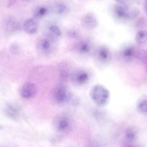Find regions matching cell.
Returning <instances> with one entry per match:
<instances>
[{"mask_svg":"<svg viewBox=\"0 0 147 147\" xmlns=\"http://www.w3.org/2000/svg\"><path fill=\"white\" fill-rule=\"evenodd\" d=\"M90 95L93 101L97 105L102 107L108 103L110 93L105 87L101 84H97L92 88Z\"/></svg>","mask_w":147,"mask_h":147,"instance_id":"obj_1","label":"cell"},{"mask_svg":"<svg viewBox=\"0 0 147 147\" xmlns=\"http://www.w3.org/2000/svg\"><path fill=\"white\" fill-rule=\"evenodd\" d=\"M93 55L96 65L101 68L107 65L112 59L110 50L105 46L101 45L97 47L93 51Z\"/></svg>","mask_w":147,"mask_h":147,"instance_id":"obj_2","label":"cell"},{"mask_svg":"<svg viewBox=\"0 0 147 147\" xmlns=\"http://www.w3.org/2000/svg\"><path fill=\"white\" fill-rule=\"evenodd\" d=\"M119 55L122 59L127 62L131 61L134 58L144 62L146 61V53L145 51L134 47H125L120 51Z\"/></svg>","mask_w":147,"mask_h":147,"instance_id":"obj_3","label":"cell"},{"mask_svg":"<svg viewBox=\"0 0 147 147\" xmlns=\"http://www.w3.org/2000/svg\"><path fill=\"white\" fill-rule=\"evenodd\" d=\"M114 9L116 15L120 19H133L136 18L139 14L137 9L131 8L122 3L115 5Z\"/></svg>","mask_w":147,"mask_h":147,"instance_id":"obj_4","label":"cell"},{"mask_svg":"<svg viewBox=\"0 0 147 147\" xmlns=\"http://www.w3.org/2000/svg\"><path fill=\"white\" fill-rule=\"evenodd\" d=\"M81 23L82 26L88 30L93 29L98 25L96 18L90 14H88L83 16L82 18Z\"/></svg>","mask_w":147,"mask_h":147,"instance_id":"obj_5","label":"cell"},{"mask_svg":"<svg viewBox=\"0 0 147 147\" xmlns=\"http://www.w3.org/2000/svg\"><path fill=\"white\" fill-rule=\"evenodd\" d=\"M37 91V88L35 85L31 83H27L22 87L20 94L23 97L28 98L34 96Z\"/></svg>","mask_w":147,"mask_h":147,"instance_id":"obj_6","label":"cell"},{"mask_svg":"<svg viewBox=\"0 0 147 147\" xmlns=\"http://www.w3.org/2000/svg\"><path fill=\"white\" fill-rule=\"evenodd\" d=\"M23 27L26 32L30 34L36 33L38 29L37 23L34 19L31 18L27 19L25 21Z\"/></svg>","mask_w":147,"mask_h":147,"instance_id":"obj_7","label":"cell"},{"mask_svg":"<svg viewBox=\"0 0 147 147\" xmlns=\"http://www.w3.org/2000/svg\"><path fill=\"white\" fill-rule=\"evenodd\" d=\"M147 33L146 30H140L136 33L135 37V41L136 45L139 47L146 46Z\"/></svg>","mask_w":147,"mask_h":147,"instance_id":"obj_8","label":"cell"},{"mask_svg":"<svg viewBox=\"0 0 147 147\" xmlns=\"http://www.w3.org/2000/svg\"><path fill=\"white\" fill-rule=\"evenodd\" d=\"M55 97L58 101L61 102L69 100L71 95L70 94H68L66 93L64 88H61L57 90Z\"/></svg>","mask_w":147,"mask_h":147,"instance_id":"obj_9","label":"cell"},{"mask_svg":"<svg viewBox=\"0 0 147 147\" xmlns=\"http://www.w3.org/2000/svg\"><path fill=\"white\" fill-rule=\"evenodd\" d=\"M137 132L136 129L134 127H130L126 131L125 134V138L126 141L131 143L133 142L136 138Z\"/></svg>","mask_w":147,"mask_h":147,"instance_id":"obj_10","label":"cell"},{"mask_svg":"<svg viewBox=\"0 0 147 147\" xmlns=\"http://www.w3.org/2000/svg\"><path fill=\"white\" fill-rule=\"evenodd\" d=\"M138 110L143 114L146 113L147 97L146 96H143L140 97L138 100L137 105Z\"/></svg>","mask_w":147,"mask_h":147,"instance_id":"obj_11","label":"cell"},{"mask_svg":"<svg viewBox=\"0 0 147 147\" xmlns=\"http://www.w3.org/2000/svg\"><path fill=\"white\" fill-rule=\"evenodd\" d=\"M5 112L6 115L12 119H16L19 117V114L18 110L11 105H8L7 106Z\"/></svg>","mask_w":147,"mask_h":147,"instance_id":"obj_12","label":"cell"},{"mask_svg":"<svg viewBox=\"0 0 147 147\" xmlns=\"http://www.w3.org/2000/svg\"><path fill=\"white\" fill-rule=\"evenodd\" d=\"M89 77L90 75L88 72L83 71L78 74L76 79L79 84H82L86 83L88 81Z\"/></svg>","mask_w":147,"mask_h":147,"instance_id":"obj_13","label":"cell"},{"mask_svg":"<svg viewBox=\"0 0 147 147\" xmlns=\"http://www.w3.org/2000/svg\"><path fill=\"white\" fill-rule=\"evenodd\" d=\"M79 49L82 53L89 54L91 50V46L88 42H82L80 44Z\"/></svg>","mask_w":147,"mask_h":147,"instance_id":"obj_14","label":"cell"},{"mask_svg":"<svg viewBox=\"0 0 147 147\" xmlns=\"http://www.w3.org/2000/svg\"><path fill=\"white\" fill-rule=\"evenodd\" d=\"M68 123L65 119H62L59 122L58 128L59 130H63L66 128L68 126Z\"/></svg>","mask_w":147,"mask_h":147,"instance_id":"obj_15","label":"cell"},{"mask_svg":"<svg viewBox=\"0 0 147 147\" xmlns=\"http://www.w3.org/2000/svg\"><path fill=\"white\" fill-rule=\"evenodd\" d=\"M10 52L13 54L17 55L19 53L20 49L19 46L16 44L12 45L10 47Z\"/></svg>","mask_w":147,"mask_h":147,"instance_id":"obj_16","label":"cell"},{"mask_svg":"<svg viewBox=\"0 0 147 147\" xmlns=\"http://www.w3.org/2000/svg\"><path fill=\"white\" fill-rule=\"evenodd\" d=\"M49 30L57 36H60L61 34V32L59 28L55 26H51L49 28Z\"/></svg>","mask_w":147,"mask_h":147,"instance_id":"obj_17","label":"cell"},{"mask_svg":"<svg viewBox=\"0 0 147 147\" xmlns=\"http://www.w3.org/2000/svg\"><path fill=\"white\" fill-rule=\"evenodd\" d=\"M65 9V6L62 4H59L57 6V12L59 13H63Z\"/></svg>","mask_w":147,"mask_h":147,"instance_id":"obj_18","label":"cell"},{"mask_svg":"<svg viewBox=\"0 0 147 147\" xmlns=\"http://www.w3.org/2000/svg\"><path fill=\"white\" fill-rule=\"evenodd\" d=\"M42 46L44 50H47L49 49L50 46L49 41L47 39L43 40L42 42Z\"/></svg>","mask_w":147,"mask_h":147,"instance_id":"obj_19","label":"cell"},{"mask_svg":"<svg viewBox=\"0 0 147 147\" xmlns=\"http://www.w3.org/2000/svg\"><path fill=\"white\" fill-rule=\"evenodd\" d=\"M47 9L45 7H41L39 9L38 11V14L36 16L38 15V16H42L45 15L47 13Z\"/></svg>","mask_w":147,"mask_h":147,"instance_id":"obj_20","label":"cell"},{"mask_svg":"<svg viewBox=\"0 0 147 147\" xmlns=\"http://www.w3.org/2000/svg\"><path fill=\"white\" fill-rule=\"evenodd\" d=\"M60 77L62 79H66L68 76V74L66 71H62L61 72Z\"/></svg>","mask_w":147,"mask_h":147,"instance_id":"obj_21","label":"cell"},{"mask_svg":"<svg viewBox=\"0 0 147 147\" xmlns=\"http://www.w3.org/2000/svg\"><path fill=\"white\" fill-rule=\"evenodd\" d=\"M69 33V35L72 37L75 38L77 36V33L74 31H70Z\"/></svg>","mask_w":147,"mask_h":147,"instance_id":"obj_22","label":"cell"},{"mask_svg":"<svg viewBox=\"0 0 147 147\" xmlns=\"http://www.w3.org/2000/svg\"><path fill=\"white\" fill-rule=\"evenodd\" d=\"M120 3L123 4L127 0H115Z\"/></svg>","mask_w":147,"mask_h":147,"instance_id":"obj_23","label":"cell"},{"mask_svg":"<svg viewBox=\"0 0 147 147\" xmlns=\"http://www.w3.org/2000/svg\"><path fill=\"white\" fill-rule=\"evenodd\" d=\"M144 5V9L146 10V0L145 1Z\"/></svg>","mask_w":147,"mask_h":147,"instance_id":"obj_24","label":"cell"}]
</instances>
